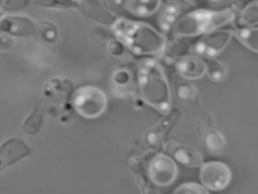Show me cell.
<instances>
[{"label":"cell","mask_w":258,"mask_h":194,"mask_svg":"<svg viewBox=\"0 0 258 194\" xmlns=\"http://www.w3.org/2000/svg\"><path fill=\"white\" fill-rule=\"evenodd\" d=\"M175 95L182 102H192L197 97V89L189 80H184L175 86Z\"/></svg>","instance_id":"44dd1931"},{"label":"cell","mask_w":258,"mask_h":194,"mask_svg":"<svg viewBox=\"0 0 258 194\" xmlns=\"http://www.w3.org/2000/svg\"><path fill=\"white\" fill-rule=\"evenodd\" d=\"M110 28L114 38L137 56L153 57L167 49L166 36L149 24L121 17L113 20Z\"/></svg>","instance_id":"6da1fadb"},{"label":"cell","mask_w":258,"mask_h":194,"mask_svg":"<svg viewBox=\"0 0 258 194\" xmlns=\"http://www.w3.org/2000/svg\"><path fill=\"white\" fill-rule=\"evenodd\" d=\"M166 154L187 167H200L204 163V157L196 147L178 141H170L164 145Z\"/></svg>","instance_id":"ba28073f"},{"label":"cell","mask_w":258,"mask_h":194,"mask_svg":"<svg viewBox=\"0 0 258 194\" xmlns=\"http://www.w3.org/2000/svg\"><path fill=\"white\" fill-rule=\"evenodd\" d=\"M172 194H210L204 185L196 182H187L179 185Z\"/></svg>","instance_id":"7402d4cb"},{"label":"cell","mask_w":258,"mask_h":194,"mask_svg":"<svg viewBox=\"0 0 258 194\" xmlns=\"http://www.w3.org/2000/svg\"><path fill=\"white\" fill-rule=\"evenodd\" d=\"M137 84L142 101L160 114L172 110V93L162 65L153 58L143 59L138 65Z\"/></svg>","instance_id":"7a4b0ae2"},{"label":"cell","mask_w":258,"mask_h":194,"mask_svg":"<svg viewBox=\"0 0 258 194\" xmlns=\"http://www.w3.org/2000/svg\"><path fill=\"white\" fill-rule=\"evenodd\" d=\"M239 26H257L258 22V2L251 0L241 9V12L237 15Z\"/></svg>","instance_id":"d6986e66"},{"label":"cell","mask_w":258,"mask_h":194,"mask_svg":"<svg viewBox=\"0 0 258 194\" xmlns=\"http://www.w3.org/2000/svg\"><path fill=\"white\" fill-rule=\"evenodd\" d=\"M83 0H29V4L37 5L42 7H51V8H80Z\"/></svg>","instance_id":"ffe728a7"},{"label":"cell","mask_w":258,"mask_h":194,"mask_svg":"<svg viewBox=\"0 0 258 194\" xmlns=\"http://www.w3.org/2000/svg\"><path fill=\"white\" fill-rule=\"evenodd\" d=\"M175 69H177L180 77L184 80L191 81L200 79L205 76V59L196 54H185L177 59Z\"/></svg>","instance_id":"30bf717a"},{"label":"cell","mask_w":258,"mask_h":194,"mask_svg":"<svg viewBox=\"0 0 258 194\" xmlns=\"http://www.w3.org/2000/svg\"><path fill=\"white\" fill-rule=\"evenodd\" d=\"M72 103L77 114L87 120H94L105 113L108 101L101 88L87 85L75 90Z\"/></svg>","instance_id":"277c9868"},{"label":"cell","mask_w":258,"mask_h":194,"mask_svg":"<svg viewBox=\"0 0 258 194\" xmlns=\"http://www.w3.org/2000/svg\"><path fill=\"white\" fill-rule=\"evenodd\" d=\"M199 180L208 191H223L230 184V167L220 161L203 163L199 171Z\"/></svg>","instance_id":"8992f818"},{"label":"cell","mask_w":258,"mask_h":194,"mask_svg":"<svg viewBox=\"0 0 258 194\" xmlns=\"http://www.w3.org/2000/svg\"><path fill=\"white\" fill-rule=\"evenodd\" d=\"M211 2H218V0H211Z\"/></svg>","instance_id":"cb8c5ba5"},{"label":"cell","mask_w":258,"mask_h":194,"mask_svg":"<svg viewBox=\"0 0 258 194\" xmlns=\"http://www.w3.org/2000/svg\"><path fill=\"white\" fill-rule=\"evenodd\" d=\"M179 117L180 112L178 110H171L164 115L161 120L146 132L144 139H146L147 144L152 149H160L163 145L168 133L172 130Z\"/></svg>","instance_id":"9c48e42d"},{"label":"cell","mask_w":258,"mask_h":194,"mask_svg":"<svg viewBox=\"0 0 258 194\" xmlns=\"http://www.w3.org/2000/svg\"><path fill=\"white\" fill-rule=\"evenodd\" d=\"M148 175L153 184L158 186L171 185L178 175L177 162L166 153H158L149 163Z\"/></svg>","instance_id":"52a82bcc"},{"label":"cell","mask_w":258,"mask_h":194,"mask_svg":"<svg viewBox=\"0 0 258 194\" xmlns=\"http://www.w3.org/2000/svg\"><path fill=\"white\" fill-rule=\"evenodd\" d=\"M233 37V29L216 30V32L200 36L192 47V50L201 58H216L227 48Z\"/></svg>","instance_id":"5b68a950"},{"label":"cell","mask_w":258,"mask_h":194,"mask_svg":"<svg viewBox=\"0 0 258 194\" xmlns=\"http://www.w3.org/2000/svg\"><path fill=\"white\" fill-rule=\"evenodd\" d=\"M112 86L120 94L130 93L133 88V75L128 68H117L111 76Z\"/></svg>","instance_id":"9a60e30c"},{"label":"cell","mask_w":258,"mask_h":194,"mask_svg":"<svg viewBox=\"0 0 258 194\" xmlns=\"http://www.w3.org/2000/svg\"><path fill=\"white\" fill-rule=\"evenodd\" d=\"M234 37L250 52L258 53V28L257 26H238L233 29Z\"/></svg>","instance_id":"4fadbf2b"},{"label":"cell","mask_w":258,"mask_h":194,"mask_svg":"<svg viewBox=\"0 0 258 194\" xmlns=\"http://www.w3.org/2000/svg\"><path fill=\"white\" fill-rule=\"evenodd\" d=\"M204 145L209 154L218 155L226 146V139L221 132L209 129L204 135Z\"/></svg>","instance_id":"2e32d148"},{"label":"cell","mask_w":258,"mask_h":194,"mask_svg":"<svg viewBox=\"0 0 258 194\" xmlns=\"http://www.w3.org/2000/svg\"><path fill=\"white\" fill-rule=\"evenodd\" d=\"M36 25L26 17L10 16L0 20V33L13 36H30L36 33Z\"/></svg>","instance_id":"8fae6325"},{"label":"cell","mask_w":258,"mask_h":194,"mask_svg":"<svg viewBox=\"0 0 258 194\" xmlns=\"http://www.w3.org/2000/svg\"><path fill=\"white\" fill-rule=\"evenodd\" d=\"M180 14H181V8L177 4H169L163 8L158 19V26L162 34L171 32L173 25L179 19Z\"/></svg>","instance_id":"5bb4252c"},{"label":"cell","mask_w":258,"mask_h":194,"mask_svg":"<svg viewBox=\"0 0 258 194\" xmlns=\"http://www.w3.org/2000/svg\"><path fill=\"white\" fill-rule=\"evenodd\" d=\"M161 6L162 0H126L124 4L126 12L139 18L153 16Z\"/></svg>","instance_id":"7c38bea8"},{"label":"cell","mask_w":258,"mask_h":194,"mask_svg":"<svg viewBox=\"0 0 258 194\" xmlns=\"http://www.w3.org/2000/svg\"><path fill=\"white\" fill-rule=\"evenodd\" d=\"M44 115H45V107L43 103H38L36 105L33 113L30 114L24 122L23 131L26 133V134L33 135L39 131L40 126H42V123H43Z\"/></svg>","instance_id":"e0dca14e"},{"label":"cell","mask_w":258,"mask_h":194,"mask_svg":"<svg viewBox=\"0 0 258 194\" xmlns=\"http://www.w3.org/2000/svg\"><path fill=\"white\" fill-rule=\"evenodd\" d=\"M205 64H206L205 75H207V77L211 81H214V83L223 81L227 77V75H228L227 67L218 59L209 58L207 60H205Z\"/></svg>","instance_id":"ac0fdd59"},{"label":"cell","mask_w":258,"mask_h":194,"mask_svg":"<svg viewBox=\"0 0 258 194\" xmlns=\"http://www.w3.org/2000/svg\"><path fill=\"white\" fill-rule=\"evenodd\" d=\"M125 50L126 48L123 46L120 40H117L116 38L110 40L107 44V52L112 56H114V57H121V56L124 55Z\"/></svg>","instance_id":"603a6c76"},{"label":"cell","mask_w":258,"mask_h":194,"mask_svg":"<svg viewBox=\"0 0 258 194\" xmlns=\"http://www.w3.org/2000/svg\"><path fill=\"white\" fill-rule=\"evenodd\" d=\"M237 19L234 7H226L220 10L196 9L180 17L171 29L175 38L200 37L216 32Z\"/></svg>","instance_id":"3957f363"}]
</instances>
